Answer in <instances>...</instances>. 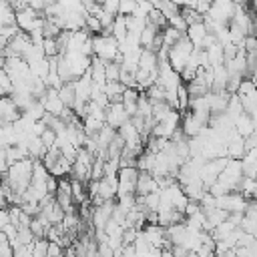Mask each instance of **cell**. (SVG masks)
<instances>
[{"instance_id": "277c9868", "label": "cell", "mask_w": 257, "mask_h": 257, "mask_svg": "<svg viewBox=\"0 0 257 257\" xmlns=\"http://www.w3.org/2000/svg\"><path fill=\"white\" fill-rule=\"evenodd\" d=\"M62 255H64L62 245H58V243L50 241V243H48V253H46V257H62Z\"/></svg>"}, {"instance_id": "8992f818", "label": "cell", "mask_w": 257, "mask_h": 257, "mask_svg": "<svg viewBox=\"0 0 257 257\" xmlns=\"http://www.w3.org/2000/svg\"><path fill=\"white\" fill-rule=\"evenodd\" d=\"M161 257H175V255H173L171 247H163V249H161Z\"/></svg>"}, {"instance_id": "7a4b0ae2", "label": "cell", "mask_w": 257, "mask_h": 257, "mask_svg": "<svg viewBox=\"0 0 257 257\" xmlns=\"http://www.w3.org/2000/svg\"><path fill=\"white\" fill-rule=\"evenodd\" d=\"M139 169L137 167H120L116 173L118 179V193L116 197L124 195H137V181H139Z\"/></svg>"}, {"instance_id": "52a82bcc", "label": "cell", "mask_w": 257, "mask_h": 257, "mask_svg": "<svg viewBox=\"0 0 257 257\" xmlns=\"http://www.w3.org/2000/svg\"><path fill=\"white\" fill-rule=\"evenodd\" d=\"M4 64H6V56L0 52V70H4Z\"/></svg>"}, {"instance_id": "3957f363", "label": "cell", "mask_w": 257, "mask_h": 257, "mask_svg": "<svg viewBox=\"0 0 257 257\" xmlns=\"http://www.w3.org/2000/svg\"><path fill=\"white\" fill-rule=\"evenodd\" d=\"M104 112H106V124H110L112 128H118L122 122H126L131 118V114L126 112L122 102H108Z\"/></svg>"}, {"instance_id": "5b68a950", "label": "cell", "mask_w": 257, "mask_h": 257, "mask_svg": "<svg viewBox=\"0 0 257 257\" xmlns=\"http://www.w3.org/2000/svg\"><path fill=\"white\" fill-rule=\"evenodd\" d=\"M10 223V217H8V209H0V231L4 229V225Z\"/></svg>"}, {"instance_id": "6da1fadb", "label": "cell", "mask_w": 257, "mask_h": 257, "mask_svg": "<svg viewBox=\"0 0 257 257\" xmlns=\"http://www.w3.org/2000/svg\"><path fill=\"white\" fill-rule=\"evenodd\" d=\"M32 167H34V161H32L30 157H26V159H22V161L10 165L8 171L4 173V179H2V181H4L14 193H20V195H22V193L30 187V183H32Z\"/></svg>"}]
</instances>
